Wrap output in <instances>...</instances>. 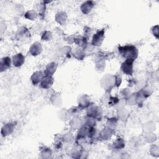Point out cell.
<instances>
[{"label": "cell", "mask_w": 159, "mask_h": 159, "mask_svg": "<svg viewBox=\"0 0 159 159\" xmlns=\"http://www.w3.org/2000/svg\"><path fill=\"white\" fill-rule=\"evenodd\" d=\"M118 50L120 55L125 59H132L135 60L138 56L137 48L132 45L120 46L119 47Z\"/></svg>", "instance_id": "cell-1"}, {"label": "cell", "mask_w": 159, "mask_h": 159, "mask_svg": "<svg viewBox=\"0 0 159 159\" xmlns=\"http://www.w3.org/2000/svg\"><path fill=\"white\" fill-rule=\"evenodd\" d=\"M87 115L89 117H93L97 120H101L102 117L101 109L97 106L89 105L87 109Z\"/></svg>", "instance_id": "cell-2"}, {"label": "cell", "mask_w": 159, "mask_h": 159, "mask_svg": "<svg viewBox=\"0 0 159 159\" xmlns=\"http://www.w3.org/2000/svg\"><path fill=\"white\" fill-rule=\"evenodd\" d=\"M134 60L125 59L121 65V70L127 75H132L133 73V63Z\"/></svg>", "instance_id": "cell-3"}, {"label": "cell", "mask_w": 159, "mask_h": 159, "mask_svg": "<svg viewBox=\"0 0 159 159\" xmlns=\"http://www.w3.org/2000/svg\"><path fill=\"white\" fill-rule=\"evenodd\" d=\"M104 38V30L103 29L101 30H98L95 34H94L92 39L91 44L94 46H99L102 42Z\"/></svg>", "instance_id": "cell-4"}, {"label": "cell", "mask_w": 159, "mask_h": 159, "mask_svg": "<svg viewBox=\"0 0 159 159\" xmlns=\"http://www.w3.org/2000/svg\"><path fill=\"white\" fill-rule=\"evenodd\" d=\"M53 83V78L52 76H45L41 80L40 83V86L43 89H48L50 88Z\"/></svg>", "instance_id": "cell-5"}, {"label": "cell", "mask_w": 159, "mask_h": 159, "mask_svg": "<svg viewBox=\"0 0 159 159\" xmlns=\"http://www.w3.org/2000/svg\"><path fill=\"white\" fill-rule=\"evenodd\" d=\"M12 64L14 66L19 67V66H21L24 63L25 57L22 53H19L12 57Z\"/></svg>", "instance_id": "cell-6"}, {"label": "cell", "mask_w": 159, "mask_h": 159, "mask_svg": "<svg viewBox=\"0 0 159 159\" xmlns=\"http://www.w3.org/2000/svg\"><path fill=\"white\" fill-rule=\"evenodd\" d=\"M95 3L91 1H87L83 2L81 6V11L83 14H87L89 13L94 7Z\"/></svg>", "instance_id": "cell-7"}, {"label": "cell", "mask_w": 159, "mask_h": 159, "mask_svg": "<svg viewBox=\"0 0 159 159\" xmlns=\"http://www.w3.org/2000/svg\"><path fill=\"white\" fill-rule=\"evenodd\" d=\"M42 50V48L41 43L36 42L34 43L32 45V46L30 47L29 52L32 55L37 56L41 53Z\"/></svg>", "instance_id": "cell-8"}, {"label": "cell", "mask_w": 159, "mask_h": 159, "mask_svg": "<svg viewBox=\"0 0 159 159\" xmlns=\"http://www.w3.org/2000/svg\"><path fill=\"white\" fill-rule=\"evenodd\" d=\"M11 64V59L9 57H4L1 58L0 63V70L1 72H3L4 71L7 70Z\"/></svg>", "instance_id": "cell-9"}, {"label": "cell", "mask_w": 159, "mask_h": 159, "mask_svg": "<svg viewBox=\"0 0 159 159\" xmlns=\"http://www.w3.org/2000/svg\"><path fill=\"white\" fill-rule=\"evenodd\" d=\"M43 76H44V75L42 73V71H37L34 72L30 78L32 84L34 85H37L39 83H40L41 80L43 78Z\"/></svg>", "instance_id": "cell-10"}, {"label": "cell", "mask_w": 159, "mask_h": 159, "mask_svg": "<svg viewBox=\"0 0 159 159\" xmlns=\"http://www.w3.org/2000/svg\"><path fill=\"white\" fill-rule=\"evenodd\" d=\"M14 128V125L12 123H7L5 124L1 129V135L2 137H6L11 134Z\"/></svg>", "instance_id": "cell-11"}, {"label": "cell", "mask_w": 159, "mask_h": 159, "mask_svg": "<svg viewBox=\"0 0 159 159\" xmlns=\"http://www.w3.org/2000/svg\"><path fill=\"white\" fill-rule=\"evenodd\" d=\"M57 68V65L54 62H52L48 64V65L46 66V68L44 71V75L52 76L53 73L55 72Z\"/></svg>", "instance_id": "cell-12"}, {"label": "cell", "mask_w": 159, "mask_h": 159, "mask_svg": "<svg viewBox=\"0 0 159 159\" xmlns=\"http://www.w3.org/2000/svg\"><path fill=\"white\" fill-rule=\"evenodd\" d=\"M79 107L80 108H86L90 105V100L88 96H82L79 99L78 102Z\"/></svg>", "instance_id": "cell-13"}, {"label": "cell", "mask_w": 159, "mask_h": 159, "mask_svg": "<svg viewBox=\"0 0 159 159\" xmlns=\"http://www.w3.org/2000/svg\"><path fill=\"white\" fill-rule=\"evenodd\" d=\"M112 135V130L108 127L103 129V130L100 133V136L103 140H107L110 139Z\"/></svg>", "instance_id": "cell-14"}, {"label": "cell", "mask_w": 159, "mask_h": 159, "mask_svg": "<svg viewBox=\"0 0 159 159\" xmlns=\"http://www.w3.org/2000/svg\"><path fill=\"white\" fill-rule=\"evenodd\" d=\"M66 17H67V16H66V14L65 12H59L58 13H57L56 14L55 19L57 22H58L60 24H63L65 22Z\"/></svg>", "instance_id": "cell-15"}, {"label": "cell", "mask_w": 159, "mask_h": 159, "mask_svg": "<svg viewBox=\"0 0 159 159\" xmlns=\"http://www.w3.org/2000/svg\"><path fill=\"white\" fill-rule=\"evenodd\" d=\"M75 42L80 47L84 48L87 44V40L84 37L78 36L75 39Z\"/></svg>", "instance_id": "cell-16"}, {"label": "cell", "mask_w": 159, "mask_h": 159, "mask_svg": "<svg viewBox=\"0 0 159 159\" xmlns=\"http://www.w3.org/2000/svg\"><path fill=\"white\" fill-rule=\"evenodd\" d=\"M113 144H114V147L115 148H116L117 149L122 148L125 145V143H124V142L123 141V140L122 139H118L117 140H116L114 142Z\"/></svg>", "instance_id": "cell-17"}, {"label": "cell", "mask_w": 159, "mask_h": 159, "mask_svg": "<svg viewBox=\"0 0 159 159\" xmlns=\"http://www.w3.org/2000/svg\"><path fill=\"white\" fill-rule=\"evenodd\" d=\"M25 17L28 19H30V20H33L34 19L36 18L37 17V13L35 11H27L25 14Z\"/></svg>", "instance_id": "cell-18"}, {"label": "cell", "mask_w": 159, "mask_h": 159, "mask_svg": "<svg viewBox=\"0 0 159 159\" xmlns=\"http://www.w3.org/2000/svg\"><path fill=\"white\" fill-rule=\"evenodd\" d=\"M79 60V56H80V60H82L84 57V52L82 50L81 48L76 49L75 52H74V57Z\"/></svg>", "instance_id": "cell-19"}, {"label": "cell", "mask_w": 159, "mask_h": 159, "mask_svg": "<svg viewBox=\"0 0 159 159\" xmlns=\"http://www.w3.org/2000/svg\"><path fill=\"white\" fill-rule=\"evenodd\" d=\"M107 127L109 128L111 130H113L115 129L116 127V125L117 124V120L116 119H110L108 120L107 122Z\"/></svg>", "instance_id": "cell-20"}, {"label": "cell", "mask_w": 159, "mask_h": 159, "mask_svg": "<svg viewBox=\"0 0 159 159\" xmlns=\"http://www.w3.org/2000/svg\"><path fill=\"white\" fill-rule=\"evenodd\" d=\"M52 38V34L49 31H45L42 37V39H43V40H50Z\"/></svg>", "instance_id": "cell-21"}]
</instances>
